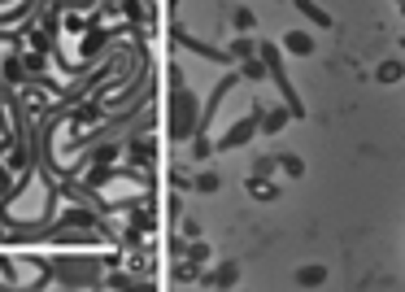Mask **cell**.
<instances>
[{"label":"cell","instance_id":"cell-1","mask_svg":"<svg viewBox=\"0 0 405 292\" xmlns=\"http://www.w3.org/2000/svg\"><path fill=\"white\" fill-rule=\"evenodd\" d=\"M22 262H35V271H44L35 279V288L61 284V288H100L105 284V271L118 267V253L100 257V253H57V257H35L22 253Z\"/></svg>","mask_w":405,"mask_h":292},{"label":"cell","instance_id":"cell-2","mask_svg":"<svg viewBox=\"0 0 405 292\" xmlns=\"http://www.w3.org/2000/svg\"><path fill=\"white\" fill-rule=\"evenodd\" d=\"M166 83H170V96H166V136L174 144H192V136L200 131V96L183 83L179 66H170Z\"/></svg>","mask_w":405,"mask_h":292},{"label":"cell","instance_id":"cell-3","mask_svg":"<svg viewBox=\"0 0 405 292\" xmlns=\"http://www.w3.org/2000/svg\"><path fill=\"white\" fill-rule=\"evenodd\" d=\"M258 52H262V62H266V74L274 78V88H279L284 105L292 110V118H306V100L296 96L292 78H288V62H284V48H279V44H270V40H262V44H258Z\"/></svg>","mask_w":405,"mask_h":292},{"label":"cell","instance_id":"cell-4","mask_svg":"<svg viewBox=\"0 0 405 292\" xmlns=\"http://www.w3.org/2000/svg\"><path fill=\"white\" fill-rule=\"evenodd\" d=\"M258 131H262V105H253V110H248L240 122H231V127H226L222 136L214 140V153H231V148H244L253 136H258Z\"/></svg>","mask_w":405,"mask_h":292},{"label":"cell","instance_id":"cell-5","mask_svg":"<svg viewBox=\"0 0 405 292\" xmlns=\"http://www.w3.org/2000/svg\"><path fill=\"white\" fill-rule=\"evenodd\" d=\"M170 44H174V48H188V52H196V57H205V62H214V66H236V57H231L226 48H214V44H205V40L188 35V26H183V22H174V26H170Z\"/></svg>","mask_w":405,"mask_h":292},{"label":"cell","instance_id":"cell-6","mask_svg":"<svg viewBox=\"0 0 405 292\" xmlns=\"http://www.w3.org/2000/svg\"><path fill=\"white\" fill-rule=\"evenodd\" d=\"M284 52H288V57H314V52H318V40L306 31V26H292V31L284 35V44H279Z\"/></svg>","mask_w":405,"mask_h":292},{"label":"cell","instance_id":"cell-7","mask_svg":"<svg viewBox=\"0 0 405 292\" xmlns=\"http://www.w3.org/2000/svg\"><path fill=\"white\" fill-rule=\"evenodd\" d=\"M240 284V267L236 262H222V267H214L210 275L200 271V288H236Z\"/></svg>","mask_w":405,"mask_h":292},{"label":"cell","instance_id":"cell-8","mask_svg":"<svg viewBox=\"0 0 405 292\" xmlns=\"http://www.w3.org/2000/svg\"><path fill=\"white\" fill-rule=\"evenodd\" d=\"M288 122H292L288 105H262V136H279Z\"/></svg>","mask_w":405,"mask_h":292},{"label":"cell","instance_id":"cell-9","mask_svg":"<svg viewBox=\"0 0 405 292\" xmlns=\"http://www.w3.org/2000/svg\"><path fill=\"white\" fill-rule=\"evenodd\" d=\"M40 5V13L44 9H57V13H92V9H100V0H35Z\"/></svg>","mask_w":405,"mask_h":292},{"label":"cell","instance_id":"cell-10","mask_svg":"<svg viewBox=\"0 0 405 292\" xmlns=\"http://www.w3.org/2000/svg\"><path fill=\"white\" fill-rule=\"evenodd\" d=\"M292 5H296V13L306 18L310 26H327V31H332V13H327L322 5H314V0H292Z\"/></svg>","mask_w":405,"mask_h":292},{"label":"cell","instance_id":"cell-11","mask_svg":"<svg viewBox=\"0 0 405 292\" xmlns=\"http://www.w3.org/2000/svg\"><path fill=\"white\" fill-rule=\"evenodd\" d=\"M240 78H244V83H262V78H270L262 52H258V57H244V62H240Z\"/></svg>","mask_w":405,"mask_h":292},{"label":"cell","instance_id":"cell-12","mask_svg":"<svg viewBox=\"0 0 405 292\" xmlns=\"http://www.w3.org/2000/svg\"><path fill=\"white\" fill-rule=\"evenodd\" d=\"M248 197H258V201H274L279 197V183H270V179H258V175H248Z\"/></svg>","mask_w":405,"mask_h":292},{"label":"cell","instance_id":"cell-13","mask_svg":"<svg viewBox=\"0 0 405 292\" xmlns=\"http://www.w3.org/2000/svg\"><path fill=\"white\" fill-rule=\"evenodd\" d=\"M218 188H222L218 170H200V175H192V192H200V197H214Z\"/></svg>","mask_w":405,"mask_h":292},{"label":"cell","instance_id":"cell-14","mask_svg":"<svg viewBox=\"0 0 405 292\" xmlns=\"http://www.w3.org/2000/svg\"><path fill=\"white\" fill-rule=\"evenodd\" d=\"M292 284H296V288H322V284H327V267H301Z\"/></svg>","mask_w":405,"mask_h":292},{"label":"cell","instance_id":"cell-15","mask_svg":"<svg viewBox=\"0 0 405 292\" xmlns=\"http://www.w3.org/2000/svg\"><path fill=\"white\" fill-rule=\"evenodd\" d=\"M226 52H231L236 62H244V57H258V40H253V35H236L231 44H226Z\"/></svg>","mask_w":405,"mask_h":292},{"label":"cell","instance_id":"cell-16","mask_svg":"<svg viewBox=\"0 0 405 292\" xmlns=\"http://www.w3.org/2000/svg\"><path fill=\"white\" fill-rule=\"evenodd\" d=\"M214 157V140H210V131H196L192 136V162H210Z\"/></svg>","mask_w":405,"mask_h":292},{"label":"cell","instance_id":"cell-17","mask_svg":"<svg viewBox=\"0 0 405 292\" xmlns=\"http://www.w3.org/2000/svg\"><path fill=\"white\" fill-rule=\"evenodd\" d=\"M375 78H379V83H397V78H405V62H401V57L384 62V66L375 70Z\"/></svg>","mask_w":405,"mask_h":292},{"label":"cell","instance_id":"cell-18","mask_svg":"<svg viewBox=\"0 0 405 292\" xmlns=\"http://www.w3.org/2000/svg\"><path fill=\"white\" fill-rule=\"evenodd\" d=\"M174 284H200V267H196V262L188 257V262H179V267H174Z\"/></svg>","mask_w":405,"mask_h":292},{"label":"cell","instance_id":"cell-19","mask_svg":"<svg viewBox=\"0 0 405 292\" xmlns=\"http://www.w3.org/2000/svg\"><path fill=\"white\" fill-rule=\"evenodd\" d=\"M231 26H236L240 35H253V26H258V13H253V9H236V13H231Z\"/></svg>","mask_w":405,"mask_h":292},{"label":"cell","instance_id":"cell-20","mask_svg":"<svg viewBox=\"0 0 405 292\" xmlns=\"http://www.w3.org/2000/svg\"><path fill=\"white\" fill-rule=\"evenodd\" d=\"M279 170L292 175V179H301V175H306V162H301L296 153H284V157H279Z\"/></svg>","mask_w":405,"mask_h":292},{"label":"cell","instance_id":"cell-21","mask_svg":"<svg viewBox=\"0 0 405 292\" xmlns=\"http://www.w3.org/2000/svg\"><path fill=\"white\" fill-rule=\"evenodd\" d=\"M118 245H122V249H140V245H144V231H140V227H131V223H126V231L118 235Z\"/></svg>","mask_w":405,"mask_h":292},{"label":"cell","instance_id":"cell-22","mask_svg":"<svg viewBox=\"0 0 405 292\" xmlns=\"http://www.w3.org/2000/svg\"><path fill=\"white\" fill-rule=\"evenodd\" d=\"M274 170H279V157H258V162H253V175L258 179H270Z\"/></svg>","mask_w":405,"mask_h":292},{"label":"cell","instance_id":"cell-23","mask_svg":"<svg viewBox=\"0 0 405 292\" xmlns=\"http://www.w3.org/2000/svg\"><path fill=\"white\" fill-rule=\"evenodd\" d=\"M183 257H192V262H196V267H205V262H210V245H205V240H192Z\"/></svg>","mask_w":405,"mask_h":292},{"label":"cell","instance_id":"cell-24","mask_svg":"<svg viewBox=\"0 0 405 292\" xmlns=\"http://www.w3.org/2000/svg\"><path fill=\"white\" fill-rule=\"evenodd\" d=\"M170 188H174V192H188V188H192V179H188L183 170H170Z\"/></svg>","mask_w":405,"mask_h":292},{"label":"cell","instance_id":"cell-25","mask_svg":"<svg viewBox=\"0 0 405 292\" xmlns=\"http://www.w3.org/2000/svg\"><path fill=\"white\" fill-rule=\"evenodd\" d=\"M183 235H188V240H200V223L196 218H183Z\"/></svg>","mask_w":405,"mask_h":292},{"label":"cell","instance_id":"cell-26","mask_svg":"<svg viewBox=\"0 0 405 292\" xmlns=\"http://www.w3.org/2000/svg\"><path fill=\"white\" fill-rule=\"evenodd\" d=\"M166 214H170V218H183V201H179V197H170V205H166Z\"/></svg>","mask_w":405,"mask_h":292},{"label":"cell","instance_id":"cell-27","mask_svg":"<svg viewBox=\"0 0 405 292\" xmlns=\"http://www.w3.org/2000/svg\"><path fill=\"white\" fill-rule=\"evenodd\" d=\"M401 52H405V35H401Z\"/></svg>","mask_w":405,"mask_h":292}]
</instances>
